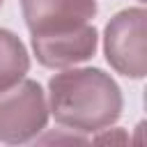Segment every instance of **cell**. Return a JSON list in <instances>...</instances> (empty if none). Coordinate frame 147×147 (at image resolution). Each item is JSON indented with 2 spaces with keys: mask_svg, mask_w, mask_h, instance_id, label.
<instances>
[{
  "mask_svg": "<svg viewBox=\"0 0 147 147\" xmlns=\"http://www.w3.org/2000/svg\"><path fill=\"white\" fill-rule=\"evenodd\" d=\"M30 71V55L25 44L11 32L0 28V92L16 85Z\"/></svg>",
  "mask_w": 147,
  "mask_h": 147,
  "instance_id": "6",
  "label": "cell"
},
{
  "mask_svg": "<svg viewBox=\"0 0 147 147\" xmlns=\"http://www.w3.org/2000/svg\"><path fill=\"white\" fill-rule=\"evenodd\" d=\"M96 46H99V34L94 23L71 34L32 39V51L37 55V62L46 69H67L78 62H85L96 53Z\"/></svg>",
  "mask_w": 147,
  "mask_h": 147,
  "instance_id": "5",
  "label": "cell"
},
{
  "mask_svg": "<svg viewBox=\"0 0 147 147\" xmlns=\"http://www.w3.org/2000/svg\"><path fill=\"white\" fill-rule=\"evenodd\" d=\"M145 7H129L117 11L103 30V55L108 64L126 78H145Z\"/></svg>",
  "mask_w": 147,
  "mask_h": 147,
  "instance_id": "3",
  "label": "cell"
},
{
  "mask_svg": "<svg viewBox=\"0 0 147 147\" xmlns=\"http://www.w3.org/2000/svg\"><path fill=\"white\" fill-rule=\"evenodd\" d=\"M21 11L32 39L71 34L92 23L96 0H21Z\"/></svg>",
  "mask_w": 147,
  "mask_h": 147,
  "instance_id": "4",
  "label": "cell"
},
{
  "mask_svg": "<svg viewBox=\"0 0 147 147\" xmlns=\"http://www.w3.org/2000/svg\"><path fill=\"white\" fill-rule=\"evenodd\" d=\"M48 124V103L41 85L21 78L0 92V142L25 145L34 140Z\"/></svg>",
  "mask_w": 147,
  "mask_h": 147,
  "instance_id": "2",
  "label": "cell"
},
{
  "mask_svg": "<svg viewBox=\"0 0 147 147\" xmlns=\"http://www.w3.org/2000/svg\"><path fill=\"white\" fill-rule=\"evenodd\" d=\"M2 2H5V0H0V7H2Z\"/></svg>",
  "mask_w": 147,
  "mask_h": 147,
  "instance_id": "7",
  "label": "cell"
},
{
  "mask_svg": "<svg viewBox=\"0 0 147 147\" xmlns=\"http://www.w3.org/2000/svg\"><path fill=\"white\" fill-rule=\"evenodd\" d=\"M48 113L76 133H96L113 126L124 108L122 90L110 74L96 67L67 69L48 80Z\"/></svg>",
  "mask_w": 147,
  "mask_h": 147,
  "instance_id": "1",
  "label": "cell"
}]
</instances>
